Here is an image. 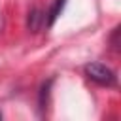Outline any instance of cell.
I'll use <instances>...</instances> for the list:
<instances>
[{"label": "cell", "instance_id": "6da1fadb", "mask_svg": "<svg viewBox=\"0 0 121 121\" xmlns=\"http://www.w3.org/2000/svg\"><path fill=\"white\" fill-rule=\"evenodd\" d=\"M85 74H87L89 79L96 81L98 85H113L115 83L113 72L106 64H102V62H89V64H85Z\"/></svg>", "mask_w": 121, "mask_h": 121}, {"label": "cell", "instance_id": "7a4b0ae2", "mask_svg": "<svg viewBox=\"0 0 121 121\" xmlns=\"http://www.w3.org/2000/svg\"><path fill=\"white\" fill-rule=\"evenodd\" d=\"M62 6H64V0H55V6H53V9H51V13H49L47 25H53V21H55V17L59 15V11L62 9Z\"/></svg>", "mask_w": 121, "mask_h": 121}, {"label": "cell", "instance_id": "3957f363", "mask_svg": "<svg viewBox=\"0 0 121 121\" xmlns=\"http://www.w3.org/2000/svg\"><path fill=\"white\" fill-rule=\"evenodd\" d=\"M0 119H2V113H0Z\"/></svg>", "mask_w": 121, "mask_h": 121}]
</instances>
